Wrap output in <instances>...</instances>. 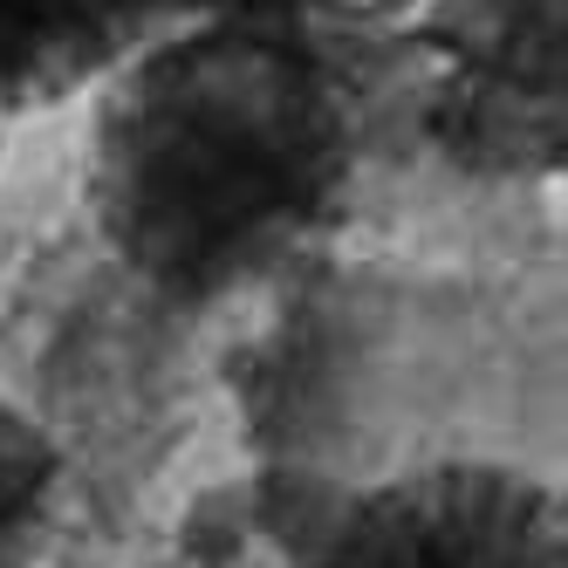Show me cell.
Returning <instances> with one entry per match:
<instances>
[{
	"mask_svg": "<svg viewBox=\"0 0 568 568\" xmlns=\"http://www.w3.org/2000/svg\"><path fill=\"white\" fill-rule=\"evenodd\" d=\"M90 220L179 322H220L343 254L418 158V62H336L185 21L90 90Z\"/></svg>",
	"mask_w": 568,
	"mask_h": 568,
	"instance_id": "cell-1",
	"label": "cell"
},
{
	"mask_svg": "<svg viewBox=\"0 0 568 568\" xmlns=\"http://www.w3.org/2000/svg\"><path fill=\"white\" fill-rule=\"evenodd\" d=\"M254 322L220 349V384L240 404L254 466L315 479H377L453 453V384L486 295L404 261L349 247L308 261L247 302Z\"/></svg>",
	"mask_w": 568,
	"mask_h": 568,
	"instance_id": "cell-2",
	"label": "cell"
},
{
	"mask_svg": "<svg viewBox=\"0 0 568 568\" xmlns=\"http://www.w3.org/2000/svg\"><path fill=\"white\" fill-rule=\"evenodd\" d=\"M226 494L281 568H568L561 494L486 453H438L377 479L254 466Z\"/></svg>",
	"mask_w": 568,
	"mask_h": 568,
	"instance_id": "cell-3",
	"label": "cell"
},
{
	"mask_svg": "<svg viewBox=\"0 0 568 568\" xmlns=\"http://www.w3.org/2000/svg\"><path fill=\"white\" fill-rule=\"evenodd\" d=\"M418 158L466 185H555L568 165V0H418Z\"/></svg>",
	"mask_w": 568,
	"mask_h": 568,
	"instance_id": "cell-4",
	"label": "cell"
},
{
	"mask_svg": "<svg viewBox=\"0 0 568 568\" xmlns=\"http://www.w3.org/2000/svg\"><path fill=\"white\" fill-rule=\"evenodd\" d=\"M185 21L192 0H0V124L75 103Z\"/></svg>",
	"mask_w": 568,
	"mask_h": 568,
	"instance_id": "cell-5",
	"label": "cell"
},
{
	"mask_svg": "<svg viewBox=\"0 0 568 568\" xmlns=\"http://www.w3.org/2000/svg\"><path fill=\"white\" fill-rule=\"evenodd\" d=\"M75 514L69 445L0 390V568H42Z\"/></svg>",
	"mask_w": 568,
	"mask_h": 568,
	"instance_id": "cell-6",
	"label": "cell"
},
{
	"mask_svg": "<svg viewBox=\"0 0 568 568\" xmlns=\"http://www.w3.org/2000/svg\"><path fill=\"white\" fill-rule=\"evenodd\" d=\"M418 0H192V21H226L247 34H274L336 62H404Z\"/></svg>",
	"mask_w": 568,
	"mask_h": 568,
	"instance_id": "cell-7",
	"label": "cell"
},
{
	"mask_svg": "<svg viewBox=\"0 0 568 568\" xmlns=\"http://www.w3.org/2000/svg\"><path fill=\"white\" fill-rule=\"evenodd\" d=\"M0 144H8V124H0Z\"/></svg>",
	"mask_w": 568,
	"mask_h": 568,
	"instance_id": "cell-8",
	"label": "cell"
}]
</instances>
